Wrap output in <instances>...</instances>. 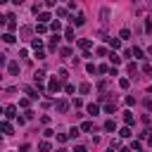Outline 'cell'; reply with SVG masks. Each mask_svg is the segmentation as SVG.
<instances>
[{"label":"cell","instance_id":"obj_32","mask_svg":"<svg viewBox=\"0 0 152 152\" xmlns=\"http://www.w3.org/2000/svg\"><path fill=\"white\" fill-rule=\"evenodd\" d=\"M45 5H48V7H55V5H57V0H45Z\"/></svg>","mask_w":152,"mask_h":152},{"label":"cell","instance_id":"obj_28","mask_svg":"<svg viewBox=\"0 0 152 152\" xmlns=\"http://www.w3.org/2000/svg\"><path fill=\"white\" fill-rule=\"evenodd\" d=\"M60 55H62V57H71V50H69V48H62Z\"/></svg>","mask_w":152,"mask_h":152},{"label":"cell","instance_id":"obj_24","mask_svg":"<svg viewBox=\"0 0 152 152\" xmlns=\"http://www.w3.org/2000/svg\"><path fill=\"white\" fill-rule=\"evenodd\" d=\"M131 55H133V57H138V60H140V57H143V50H140V48H133V50H131Z\"/></svg>","mask_w":152,"mask_h":152},{"label":"cell","instance_id":"obj_29","mask_svg":"<svg viewBox=\"0 0 152 152\" xmlns=\"http://www.w3.org/2000/svg\"><path fill=\"white\" fill-rule=\"evenodd\" d=\"M50 29H52V31H60V29H62V24H60V22H55V24H50Z\"/></svg>","mask_w":152,"mask_h":152},{"label":"cell","instance_id":"obj_12","mask_svg":"<svg viewBox=\"0 0 152 152\" xmlns=\"http://www.w3.org/2000/svg\"><path fill=\"white\" fill-rule=\"evenodd\" d=\"M33 79H36V83H43V79H45V71H36V74H33Z\"/></svg>","mask_w":152,"mask_h":152},{"label":"cell","instance_id":"obj_27","mask_svg":"<svg viewBox=\"0 0 152 152\" xmlns=\"http://www.w3.org/2000/svg\"><path fill=\"white\" fill-rule=\"evenodd\" d=\"M36 31H38V33H45V31H48V26H45V24L41 22V24H38V26H36Z\"/></svg>","mask_w":152,"mask_h":152},{"label":"cell","instance_id":"obj_26","mask_svg":"<svg viewBox=\"0 0 152 152\" xmlns=\"http://www.w3.org/2000/svg\"><path fill=\"white\" fill-rule=\"evenodd\" d=\"M3 41H5V43H14V36H12V33H5Z\"/></svg>","mask_w":152,"mask_h":152},{"label":"cell","instance_id":"obj_23","mask_svg":"<svg viewBox=\"0 0 152 152\" xmlns=\"http://www.w3.org/2000/svg\"><path fill=\"white\" fill-rule=\"evenodd\" d=\"M81 131H86V133L93 131V124H90V121H83V124H81Z\"/></svg>","mask_w":152,"mask_h":152},{"label":"cell","instance_id":"obj_34","mask_svg":"<svg viewBox=\"0 0 152 152\" xmlns=\"http://www.w3.org/2000/svg\"><path fill=\"white\" fill-rule=\"evenodd\" d=\"M147 145H152V136H147Z\"/></svg>","mask_w":152,"mask_h":152},{"label":"cell","instance_id":"obj_25","mask_svg":"<svg viewBox=\"0 0 152 152\" xmlns=\"http://www.w3.org/2000/svg\"><path fill=\"white\" fill-rule=\"evenodd\" d=\"M128 86H131V81H128V79H121V81H119V88H124V90H126Z\"/></svg>","mask_w":152,"mask_h":152},{"label":"cell","instance_id":"obj_19","mask_svg":"<svg viewBox=\"0 0 152 152\" xmlns=\"http://www.w3.org/2000/svg\"><path fill=\"white\" fill-rule=\"evenodd\" d=\"M31 45H33L36 50H41V48H43V41H41V38H33V41H31Z\"/></svg>","mask_w":152,"mask_h":152},{"label":"cell","instance_id":"obj_5","mask_svg":"<svg viewBox=\"0 0 152 152\" xmlns=\"http://www.w3.org/2000/svg\"><path fill=\"white\" fill-rule=\"evenodd\" d=\"M5 19H7V29H10V31H14V29H17V22H14V14H7Z\"/></svg>","mask_w":152,"mask_h":152},{"label":"cell","instance_id":"obj_33","mask_svg":"<svg viewBox=\"0 0 152 152\" xmlns=\"http://www.w3.org/2000/svg\"><path fill=\"white\" fill-rule=\"evenodd\" d=\"M145 107H147V109H152V100H145Z\"/></svg>","mask_w":152,"mask_h":152},{"label":"cell","instance_id":"obj_14","mask_svg":"<svg viewBox=\"0 0 152 152\" xmlns=\"http://www.w3.org/2000/svg\"><path fill=\"white\" fill-rule=\"evenodd\" d=\"M64 38H67L69 43H71V41H76V38H74V29H67V31H64Z\"/></svg>","mask_w":152,"mask_h":152},{"label":"cell","instance_id":"obj_31","mask_svg":"<svg viewBox=\"0 0 152 152\" xmlns=\"http://www.w3.org/2000/svg\"><path fill=\"white\" fill-rule=\"evenodd\" d=\"M86 71L88 74H95V64H86Z\"/></svg>","mask_w":152,"mask_h":152},{"label":"cell","instance_id":"obj_4","mask_svg":"<svg viewBox=\"0 0 152 152\" xmlns=\"http://www.w3.org/2000/svg\"><path fill=\"white\" fill-rule=\"evenodd\" d=\"M100 22H102V24H107V22H109V10H107V7H102V10H100Z\"/></svg>","mask_w":152,"mask_h":152},{"label":"cell","instance_id":"obj_7","mask_svg":"<svg viewBox=\"0 0 152 152\" xmlns=\"http://www.w3.org/2000/svg\"><path fill=\"white\" fill-rule=\"evenodd\" d=\"M14 112H17V107H14V105H10V107H5V117H7V119H12V117H17V114H14Z\"/></svg>","mask_w":152,"mask_h":152},{"label":"cell","instance_id":"obj_30","mask_svg":"<svg viewBox=\"0 0 152 152\" xmlns=\"http://www.w3.org/2000/svg\"><path fill=\"white\" fill-rule=\"evenodd\" d=\"M109 147H112V150H119V147H121V143H119V140H112V145H109Z\"/></svg>","mask_w":152,"mask_h":152},{"label":"cell","instance_id":"obj_9","mask_svg":"<svg viewBox=\"0 0 152 152\" xmlns=\"http://www.w3.org/2000/svg\"><path fill=\"white\" fill-rule=\"evenodd\" d=\"M119 136H121V138H131V136H133V133H131V128H128V124H126V126L119 131Z\"/></svg>","mask_w":152,"mask_h":152},{"label":"cell","instance_id":"obj_20","mask_svg":"<svg viewBox=\"0 0 152 152\" xmlns=\"http://www.w3.org/2000/svg\"><path fill=\"white\" fill-rule=\"evenodd\" d=\"M88 90H90V83H81V86H79V93H81V95H86Z\"/></svg>","mask_w":152,"mask_h":152},{"label":"cell","instance_id":"obj_11","mask_svg":"<svg viewBox=\"0 0 152 152\" xmlns=\"http://www.w3.org/2000/svg\"><path fill=\"white\" fill-rule=\"evenodd\" d=\"M105 112L114 114V112H117V102H107V105H105Z\"/></svg>","mask_w":152,"mask_h":152},{"label":"cell","instance_id":"obj_17","mask_svg":"<svg viewBox=\"0 0 152 152\" xmlns=\"http://www.w3.org/2000/svg\"><path fill=\"white\" fill-rule=\"evenodd\" d=\"M119 38H124V41H128V38H131V29H121Z\"/></svg>","mask_w":152,"mask_h":152},{"label":"cell","instance_id":"obj_1","mask_svg":"<svg viewBox=\"0 0 152 152\" xmlns=\"http://www.w3.org/2000/svg\"><path fill=\"white\" fill-rule=\"evenodd\" d=\"M62 88V79H50V83H48V90L50 93H57Z\"/></svg>","mask_w":152,"mask_h":152},{"label":"cell","instance_id":"obj_3","mask_svg":"<svg viewBox=\"0 0 152 152\" xmlns=\"http://www.w3.org/2000/svg\"><path fill=\"white\" fill-rule=\"evenodd\" d=\"M71 24H74V26H83V24H86V17H83V14H76V17L71 19Z\"/></svg>","mask_w":152,"mask_h":152},{"label":"cell","instance_id":"obj_22","mask_svg":"<svg viewBox=\"0 0 152 152\" xmlns=\"http://www.w3.org/2000/svg\"><path fill=\"white\" fill-rule=\"evenodd\" d=\"M124 124H128V126L133 124V114H131V112H126V114H124Z\"/></svg>","mask_w":152,"mask_h":152},{"label":"cell","instance_id":"obj_13","mask_svg":"<svg viewBox=\"0 0 152 152\" xmlns=\"http://www.w3.org/2000/svg\"><path fill=\"white\" fill-rule=\"evenodd\" d=\"M38 19H41V22H43V24H48V22H50V19H52V17H50L48 12H41V14H38Z\"/></svg>","mask_w":152,"mask_h":152},{"label":"cell","instance_id":"obj_15","mask_svg":"<svg viewBox=\"0 0 152 152\" xmlns=\"http://www.w3.org/2000/svg\"><path fill=\"white\" fill-rule=\"evenodd\" d=\"M0 128H3V133H5V136H10V133H12V126H10L7 121H3V126H0Z\"/></svg>","mask_w":152,"mask_h":152},{"label":"cell","instance_id":"obj_18","mask_svg":"<svg viewBox=\"0 0 152 152\" xmlns=\"http://www.w3.org/2000/svg\"><path fill=\"white\" fill-rule=\"evenodd\" d=\"M114 128H117V124H114L112 119H109V121H105V131H109V133H112Z\"/></svg>","mask_w":152,"mask_h":152},{"label":"cell","instance_id":"obj_8","mask_svg":"<svg viewBox=\"0 0 152 152\" xmlns=\"http://www.w3.org/2000/svg\"><path fill=\"white\" fill-rule=\"evenodd\" d=\"M107 43H109L114 50H119V48H121V41H119V38H107Z\"/></svg>","mask_w":152,"mask_h":152},{"label":"cell","instance_id":"obj_16","mask_svg":"<svg viewBox=\"0 0 152 152\" xmlns=\"http://www.w3.org/2000/svg\"><path fill=\"white\" fill-rule=\"evenodd\" d=\"M109 62H112V64H119V62H121V57H119L117 52H112V55H109Z\"/></svg>","mask_w":152,"mask_h":152},{"label":"cell","instance_id":"obj_10","mask_svg":"<svg viewBox=\"0 0 152 152\" xmlns=\"http://www.w3.org/2000/svg\"><path fill=\"white\" fill-rule=\"evenodd\" d=\"M90 45H93V43L88 41V38H81V41H79V48H81V50H88Z\"/></svg>","mask_w":152,"mask_h":152},{"label":"cell","instance_id":"obj_2","mask_svg":"<svg viewBox=\"0 0 152 152\" xmlns=\"http://www.w3.org/2000/svg\"><path fill=\"white\" fill-rule=\"evenodd\" d=\"M55 107H57V112H60V114H64V112L69 109V102H67V100H57Z\"/></svg>","mask_w":152,"mask_h":152},{"label":"cell","instance_id":"obj_21","mask_svg":"<svg viewBox=\"0 0 152 152\" xmlns=\"http://www.w3.org/2000/svg\"><path fill=\"white\" fill-rule=\"evenodd\" d=\"M98 112H100V107H98V105H88V114H93V117H95Z\"/></svg>","mask_w":152,"mask_h":152},{"label":"cell","instance_id":"obj_6","mask_svg":"<svg viewBox=\"0 0 152 152\" xmlns=\"http://www.w3.org/2000/svg\"><path fill=\"white\" fill-rule=\"evenodd\" d=\"M7 71H10L12 76H17V74H19V64H17V62H10V64H7Z\"/></svg>","mask_w":152,"mask_h":152}]
</instances>
